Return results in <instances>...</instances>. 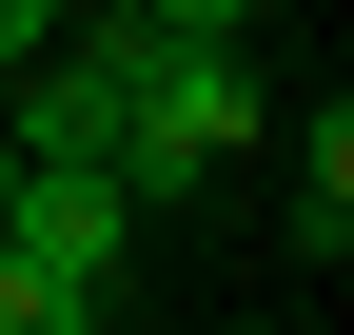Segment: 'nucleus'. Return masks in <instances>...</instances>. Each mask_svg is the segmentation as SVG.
I'll return each mask as SVG.
<instances>
[{"instance_id": "2", "label": "nucleus", "mask_w": 354, "mask_h": 335, "mask_svg": "<svg viewBox=\"0 0 354 335\" xmlns=\"http://www.w3.org/2000/svg\"><path fill=\"white\" fill-rule=\"evenodd\" d=\"M118 237H138V197L79 178V158H20V178H0V257L59 276V296H118Z\"/></svg>"}, {"instance_id": "6", "label": "nucleus", "mask_w": 354, "mask_h": 335, "mask_svg": "<svg viewBox=\"0 0 354 335\" xmlns=\"http://www.w3.org/2000/svg\"><path fill=\"white\" fill-rule=\"evenodd\" d=\"M39 39H59V0H0V79H20V60H39Z\"/></svg>"}, {"instance_id": "1", "label": "nucleus", "mask_w": 354, "mask_h": 335, "mask_svg": "<svg viewBox=\"0 0 354 335\" xmlns=\"http://www.w3.org/2000/svg\"><path fill=\"white\" fill-rule=\"evenodd\" d=\"M216 158H256V60L236 39H118V197H197Z\"/></svg>"}, {"instance_id": "4", "label": "nucleus", "mask_w": 354, "mask_h": 335, "mask_svg": "<svg viewBox=\"0 0 354 335\" xmlns=\"http://www.w3.org/2000/svg\"><path fill=\"white\" fill-rule=\"evenodd\" d=\"M0 335H99V296H59V276H20V257H0Z\"/></svg>"}, {"instance_id": "7", "label": "nucleus", "mask_w": 354, "mask_h": 335, "mask_svg": "<svg viewBox=\"0 0 354 335\" xmlns=\"http://www.w3.org/2000/svg\"><path fill=\"white\" fill-rule=\"evenodd\" d=\"M0 178H20V158H0Z\"/></svg>"}, {"instance_id": "3", "label": "nucleus", "mask_w": 354, "mask_h": 335, "mask_svg": "<svg viewBox=\"0 0 354 335\" xmlns=\"http://www.w3.org/2000/svg\"><path fill=\"white\" fill-rule=\"evenodd\" d=\"M335 237H354V118L315 99V158H295V257H335Z\"/></svg>"}, {"instance_id": "5", "label": "nucleus", "mask_w": 354, "mask_h": 335, "mask_svg": "<svg viewBox=\"0 0 354 335\" xmlns=\"http://www.w3.org/2000/svg\"><path fill=\"white\" fill-rule=\"evenodd\" d=\"M158 39H256V0H138Z\"/></svg>"}]
</instances>
